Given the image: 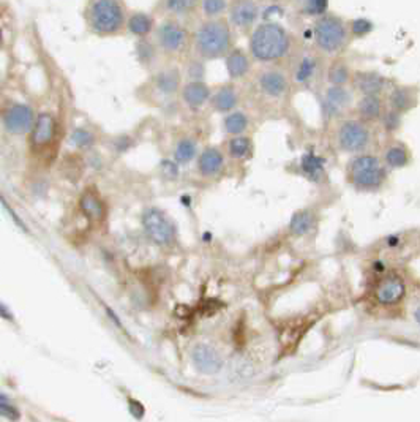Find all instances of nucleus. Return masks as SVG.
Instances as JSON below:
<instances>
[{
  "label": "nucleus",
  "instance_id": "28",
  "mask_svg": "<svg viewBox=\"0 0 420 422\" xmlns=\"http://www.w3.org/2000/svg\"><path fill=\"white\" fill-rule=\"evenodd\" d=\"M248 128V117L240 111H231L224 119V130L229 135L240 136Z\"/></svg>",
  "mask_w": 420,
  "mask_h": 422
},
{
  "label": "nucleus",
  "instance_id": "25",
  "mask_svg": "<svg viewBox=\"0 0 420 422\" xmlns=\"http://www.w3.org/2000/svg\"><path fill=\"white\" fill-rule=\"evenodd\" d=\"M316 225V217L313 212L310 210H300L293 215V220H291V231L297 236H305L309 234L310 231H313Z\"/></svg>",
  "mask_w": 420,
  "mask_h": 422
},
{
  "label": "nucleus",
  "instance_id": "8",
  "mask_svg": "<svg viewBox=\"0 0 420 422\" xmlns=\"http://www.w3.org/2000/svg\"><path fill=\"white\" fill-rule=\"evenodd\" d=\"M35 111L25 103H13L2 112V125L10 135L23 136L32 130L35 122Z\"/></svg>",
  "mask_w": 420,
  "mask_h": 422
},
{
  "label": "nucleus",
  "instance_id": "18",
  "mask_svg": "<svg viewBox=\"0 0 420 422\" xmlns=\"http://www.w3.org/2000/svg\"><path fill=\"white\" fill-rule=\"evenodd\" d=\"M153 86L163 95H174L181 89V71L177 69H165L158 71L153 78Z\"/></svg>",
  "mask_w": 420,
  "mask_h": 422
},
{
  "label": "nucleus",
  "instance_id": "32",
  "mask_svg": "<svg viewBox=\"0 0 420 422\" xmlns=\"http://www.w3.org/2000/svg\"><path fill=\"white\" fill-rule=\"evenodd\" d=\"M317 70V62L313 58H304L296 70V79L300 84H309V82L315 78Z\"/></svg>",
  "mask_w": 420,
  "mask_h": 422
},
{
  "label": "nucleus",
  "instance_id": "27",
  "mask_svg": "<svg viewBox=\"0 0 420 422\" xmlns=\"http://www.w3.org/2000/svg\"><path fill=\"white\" fill-rule=\"evenodd\" d=\"M198 156V144L192 138H183L177 142L176 151H174V158L179 164H185L194 160Z\"/></svg>",
  "mask_w": 420,
  "mask_h": 422
},
{
  "label": "nucleus",
  "instance_id": "24",
  "mask_svg": "<svg viewBox=\"0 0 420 422\" xmlns=\"http://www.w3.org/2000/svg\"><path fill=\"white\" fill-rule=\"evenodd\" d=\"M357 108L360 116L367 121H376L382 116V101L378 95H363Z\"/></svg>",
  "mask_w": 420,
  "mask_h": 422
},
{
  "label": "nucleus",
  "instance_id": "4",
  "mask_svg": "<svg viewBox=\"0 0 420 422\" xmlns=\"http://www.w3.org/2000/svg\"><path fill=\"white\" fill-rule=\"evenodd\" d=\"M315 40L324 53L334 54L346 43V24L334 14H322L315 24Z\"/></svg>",
  "mask_w": 420,
  "mask_h": 422
},
{
  "label": "nucleus",
  "instance_id": "41",
  "mask_svg": "<svg viewBox=\"0 0 420 422\" xmlns=\"http://www.w3.org/2000/svg\"><path fill=\"white\" fill-rule=\"evenodd\" d=\"M351 29L356 37H365L373 30V24L367 19H356L351 23Z\"/></svg>",
  "mask_w": 420,
  "mask_h": 422
},
{
  "label": "nucleus",
  "instance_id": "21",
  "mask_svg": "<svg viewBox=\"0 0 420 422\" xmlns=\"http://www.w3.org/2000/svg\"><path fill=\"white\" fill-rule=\"evenodd\" d=\"M239 103L237 92L231 84H224L215 92L212 97V105L218 112H231Z\"/></svg>",
  "mask_w": 420,
  "mask_h": 422
},
{
  "label": "nucleus",
  "instance_id": "40",
  "mask_svg": "<svg viewBox=\"0 0 420 422\" xmlns=\"http://www.w3.org/2000/svg\"><path fill=\"white\" fill-rule=\"evenodd\" d=\"M399 123H402V114L397 111L392 110L382 116V125L387 132H395L399 127Z\"/></svg>",
  "mask_w": 420,
  "mask_h": 422
},
{
  "label": "nucleus",
  "instance_id": "38",
  "mask_svg": "<svg viewBox=\"0 0 420 422\" xmlns=\"http://www.w3.org/2000/svg\"><path fill=\"white\" fill-rule=\"evenodd\" d=\"M0 418H5L12 422H16L21 418V413H19V408L14 405L10 397H7L5 394H0Z\"/></svg>",
  "mask_w": 420,
  "mask_h": 422
},
{
  "label": "nucleus",
  "instance_id": "10",
  "mask_svg": "<svg viewBox=\"0 0 420 422\" xmlns=\"http://www.w3.org/2000/svg\"><path fill=\"white\" fill-rule=\"evenodd\" d=\"M370 132L358 121H346L338 130V142L345 152H362L370 144Z\"/></svg>",
  "mask_w": 420,
  "mask_h": 422
},
{
  "label": "nucleus",
  "instance_id": "33",
  "mask_svg": "<svg viewBox=\"0 0 420 422\" xmlns=\"http://www.w3.org/2000/svg\"><path fill=\"white\" fill-rule=\"evenodd\" d=\"M70 144L76 149H81V151L90 149L95 144V135L90 130H87V128H75L70 135Z\"/></svg>",
  "mask_w": 420,
  "mask_h": 422
},
{
  "label": "nucleus",
  "instance_id": "7",
  "mask_svg": "<svg viewBox=\"0 0 420 422\" xmlns=\"http://www.w3.org/2000/svg\"><path fill=\"white\" fill-rule=\"evenodd\" d=\"M189 41L188 30L177 21L168 19L158 25L157 45L168 54H181L187 49Z\"/></svg>",
  "mask_w": 420,
  "mask_h": 422
},
{
  "label": "nucleus",
  "instance_id": "37",
  "mask_svg": "<svg viewBox=\"0 0 420 422\" xmlns=\"http://www.w3.org/2000/svg\"><path fill=\"white\" fill-rule=\"evenodd\" d=\"M136 54L141 64L150 65L157 58V46L147 38H141L140 43L136 45Z\"/></svg>",
  "mask_w": 420,
  "mask_h": 422
},
{
  "label": "nucleus",
  "instance_id": "17",
  "mask_svg": "<svg viewBox=\"0 0 420 422\" xmlns=\"http://www.w3.org/2000/svg\"><path fill=\"white\" fill-rule=\"evenodd\" d=\"M223 164H224L223 153L220 152L217 147H207L204 149L201 156H199L198 169L202 176L210 177L222 171Z\"/></svg>",
  "mask_w": 420,
  "mask_h": 422
},
{
  "label": "nucleus",
  "instance_id": "3",
  "mask_svg": "<svg viewBox=\"0 0 420 422\" xmlns=\"http://www.w3.org/2000/svg\"><path fill=\"white\" fill-rule=\"evenodd\" d=\"M87 25L96 35L119 34L127 23L120 0H90L86 10Z\"/></svg>",
  "mask_w": 420,
  "mask_h": 422
},
{
  "label": "nucleus",
  "instance_id": "2",
  "mask_svg": "<svg viewBox=\"0 0 420 422\" xmlns=\"http://www.w3.org/2000/svg\"><path fill=\"white\" fill-rule=\"evenodd\" d=\"M233 32L226 21L210 19L199 25L194 34V48L202 59L213 60L231 51Z\"/></svg>",
  "mask_w": 420,
  "mask_h": 422
},
{
  "label": "nucleus",
  "instance_id": "34",
  "mask_svg": "<svg viewBox=\"0 0 420 422\" xmlns=\"http://www.w3.org/2000/svg\"><path fill=\"white\" fill-rule=\"evenodd\" d=\"M327 76H329L332 86H345L351 79V71L345 62H335L330 65Z\"/></svg>",
  "mask_w": 420,
  "mask_h": 422
},
{
  "label": "nucleus",
  "instance_id": "9",
  "mask_svg": "<svg viewBox=\"0 0 420 422\" xmlns=\"http://www.w3.org/2000/svg\"><path fill=\"white\" fill-rule=\"evenodd\" d=\"M30 147L35 152H44L53 146L57 138V121L51 112H42L35 117L30 130Z\"/></svg>",
  "mask_w": 420,
  "mask_h": 422
},
{
  "label": "nucleus",
  "instance_id": "12",
  "mask_svg": "<svg viewBox=\"0 0 420 422\" xmlns=\"http://www.w3.org/2000/svg\"><path fill=\"white\" fill-rule=\"evenodd\" d=\"M258 86L270 99H283L289 90V81L280 70H265L259 75Z\"/></svg>",
  "mask_w": 420,
  "mask_h": 422
},
{
  "label": "nucleus",
  "instance_id": "13",
  "mask_svg": "<svg viewBox=\"0 0 420 422\" xmlns=\"http://www.w3.org/2000/svg\"><path fill=\"white\" fill-rule=\"evenodd\" d=\"M193 362L196 365L199 372L213 375L223 367V359L218 351L209 345L199 343L193 349Z\"/></svg>",
  "mask_w": 420,
  "mask_h": 422
},
{
  "label": "nucleus",
  "instance_id": "31",
  "mask_svg": "<svg viewBox=\"0 0 420 422\" xmlns=\"http://www.w3.org/2000/svg\"><path fill=\"white\" fill-rule=\"evenodd\" d=\"M297 8L306 16H322L329 7V0H294Z\"/></svg>",
  "mask_w": 420,
  "mask_h": 422
},
{
  "label": "nucleus",
  "instance_id": "36",
  "mask_svg": "<svg viewBox=\"0 0 420 422\" xmlns=\"http://www.w3.org/2000/svg\"><path fill=\"white\" fill-rule=\"evenodd\" d=\"M409 162V153L403 146H393L387 149L386 152V163L391 168H403Z\"/></svg>",
  "mask_w": 420,
  "mask_h": 422
},
{
  "label": "nucleus",
  "instance_id": "15",
  "mask_svg": "<svg viewBox=\"0 0 420 422\" xmlns=\"http://www.w3.org/2000/svg\"><path fill=\"white\" fill-rule=\"evenodd\" d=\"M351 103H352V94L346 89V87L332 86L326 92L324 112L327 116H334L338 111L351 106Z\"/></svg>",
  "mask_w": 420,
  "mask_h": 422
},
{
  "label": "nucleus",
  "instance_id": "42",
  "mask_svg": "<svg viewBox=\"0 0 420 422\" xmlns=\"http://www.w3.org/2000/svg\"><path fill=\"white\" fill-rule=\"evenodd\" d=\"M187 73L189 78H192V81H202L204 75H206V66H204L202 62L193 60V62H189Z\"/></svg>",
  "mask_w": 420,
  "mask_h": 422
},
{
  "label": "nucleus",
  "instance_id": "45",
  "mask_svg": "<svg viewBox=\"0 0 420 422\" xmlns=\"http://www.w3.org/2000/svg\"><path fill=\"white\" fill-rule=\"evenodd\" d=\"M0 316L5 318V320H12V315H10L8 308H5L2 303H0Z\"/></svg>",
  "mask_w": 420,
  "mask_h": 422
},
{
  "label": "nucleus",
  "instance_id": "44",
  "mask_svg": "<svg viewBox=\"0 0 420 422\" xmlns=\"http://www.w3.org/2000/svg\"><path fill=\"white\" fill-rule=\"evenodd\" d=\"M161 166L165 168L166 176H169V177H176V176H177V166H176V163H172V162H163Z\"/></svg>",
  "mask_w": 420,
  "mask_h": 422
},
{
  "label": "nucleus",
  "instance_id": "22",
  "mask_svg": "<svg viewBox=\"0 0 420 422\" xmlns=\"http://www.w3.org/2000/svg\"><path fill=\"white\" fill-rule=\"evenodd\" d=\"M79 208L89 220L99 221L105 217V204L94 192H86L79 199Z\"/></svg>",
  "mask_w": 420,
  "mask_h": 422
},
{
  "label": "nucleus",
  "instance_id": "19",
  "mask_svg": "<svg viewBox=\"0 0 420 422\" xmlns=\"http://www.w3.org/2000/svg\"><path fill=\"white\" fill-rule=\"evenodd\" d=\"M250 69H252V62L245 51L233 49L226 54V70L233 79L244 78L245 75H248Z\"/></svg>",
  "mask_w": 420,
  "mask_h": 422
},
{
  "label": "nucleus",
  "instance_id": "23",
  "mask_svg": "<svg viewBox=\"0 0 420 422\" xmlns=\"http://www.w3.org/2000/svg\"><path fill=\"white\" fill-rule=\"evenodd\" d=\"M127 29L128 32L136 35V37L146 38L148 34L153 30V19L148 16L147 13L136 12L133 13L130 18L127 19Z\"/></svg>",
  "mask_w": 420,
  "mask_h": 422
},
{
  "label": "nucleus",
  "instance_id": "1",
  "mask_svg": "<svg viewBox=\"0 0 420 422\" xmlns=\"http://www.w3.org/2000/svg\"><path fill=\"white\" fill-rule=\"evenodd\" d=\"M250 51L259 62H275L291 51V37L283 25L276 23L259 24L250 38Z\"/></svg>",
  "mask_w": 420,
  "mask_h": 422
},
{
  "label": "nucleus",
  "instance_id": "30",
  "mask_svg": "<svg viewBox=\"0 0 420 422\" xmlns=\"http://www.w3.org/2000/svg\"><path fill=\"white\" fill-rule=\"evenodd\" d=\"M389 101H391L392 110L399 112V114L404 111L411 110L414 105V99H412L411 92H409L408 89H403V87L393 89L391 97H389Z\"/></svg>",
  "mask_w": 420,
  "mask_h": 422
},
{
  "label": "nucleus",
  "instance_id": "29",
  "mask_svg": "<svg viewBox=\"0 0 420 422\" xmlns=\"http://www.w3.org/2000/svg\"><path fill=\"white\" fill-rule=\"evenodd\" d=\"M228 151L231 157L239 158V160H244V158L252 156L253 142L248 136H235L231 141H229Z\"/></svg>",
  "mask_w": 420,
  "mask_h": 422
},
{
  "label": "nucleus",
  "instance_id": "11",
  "mask_svg": "<svg viewBox=\"0 0 420 422\" xmlns=\"http://www.w3.org/2000/svg\"><path fill=\"white\" fill-rule=\"evenodd\" d=\"M259 16V7L254 0H234L229 8V19L235 27L247 30Z\"/></svg>",
  "mask_w": 420,
  "mask_h": 422
},
{
  "label": "nucleus",
  "instance_id": "6",
  "mask_svg": "<svg viewBox=\"0 0 420 422\" xmlns=\"http://www.w3.org/2000/svg\"><path fill=\"white\" fill-rule=\"evenodd\" d=\"M142 225L153 242L160 245H171L176 240V228L160 209L148 208L142 214Z\"/></svg>",
  "mask_w": 420,
  "mask_h": 422
},
{
  "label": "nucleus",
  "instance_id": "20",
  "mask_svg": "<svg viewBox=\"0 0 420 422\" xmlns=\"http://www.w3.org/2000/svg\"><path fill=\"white\" fill-rule=\"evenodd\" d=\"M354 86L363 95H379L386 87V79L381 75L371 73V71H362L354 78Z\"/></svg>",
  "mask_w": 420,
  "mask_h": 422
},
{
  "label": "nucleus",
  "instance_id": "43",
  "mask_svg": "<svg viewBox=\"0 0 420 422\" xmlns=\"http://www.w3.org/2000/svg\"><path fill=\"white\" fill-rule=\"evenodd\" d=\"M130 146H131L130 138H125V136L117 138V141H116V151L117 152H125Z\"/></svg>",
  "mask_w": 420,
  "mask_h": 422
},
{
  "label": "nucleus",
  "instance_id": "39",
  "mask_svg": "<svg viewBox=\"0 0 420 422\" xmlns=\"http://www.w3.org/2000/svg\"><path fill=\"white\" fill-rule=\"evenodd\" d=\"M201 7L206 16L215 18L220 16L226 10L228 2L226 0H201Z\"/></svg>",
  "mask_w": 420,
  "mask_h": 422
},
{
  "label": "nucleus",
  "instance_id": "26",
  "mask_svg": "<svg viewBox=\"0 0 420 422\" xmlns=\"http://www.w3.org/2000/svg\"><path fill=\"white\" fill-rule=\"evenodd\" d=\"M161 3L168 13L176 14V16H188L196 12L201 0H161Z\"/></svg>",
  "mask_w": 420,
  "mask_h": 422
},
{
  "label": "nucleus",
  "instance_id": "14",
  "mask_svg": "<svg viewBox=\"0 0 420 422\" xmlns=\"http://www.w3.org/2000/svg\"><path fill=\"white\" fill-rule=\"evenodd\" d=\"M404 293H406V286H404L403 280L397 275H387L386 279L378 283L375 296L384 306H392V303L402 301Z\"/></svg>",
  "mask_w": 420,
  "mask_h": 422
},
{
  "label": "nucleus",
  "instance_id": "5",
  "mask_svg": "<svg viewBox=\"0 0 420 422\" xmlns=\"http://www.w3.org/2000/svg\"><path fill=\"white\" fill-rule=\"evenodd\" d=\"M351 179L358 188H378L386 179V169L375 156H358L351 162Z\"/></svg>",
  "mask_w": 420,
  "mask_h": 422
},
{
  "label": "nucleus",
  "instance_id": "35",
  "mask_svg": "<svg viewBox=\"0 0 420 422\" xmlns=\"http://www.w3.org/2000/svg\"><path fill=\"white\" fill-rule=\"evenodd\" d=\"M302 169L310 179H317L322 176V171H324V160L313 156V153H306L304 160H302Z\"/></svg>",
  "mask_w": 420,
  "mask_h": 422
},
{
  "label": "nucleus",
  "instance_id": "16",
  "mask_svg": "<svg viewBox=\"0 0 420 422\" xmlns=\"http://www.w3.org/2000/svg\"><path fill=\"white\" fill-rule=\"evenodd\" d=\"M182 97L185 105H188L192 110H199L209 101L210 89L202 81H189L182 89Z\"/></svg>",
  "mask_w": 420,
  "mask_h": 422
}]
</instances>
